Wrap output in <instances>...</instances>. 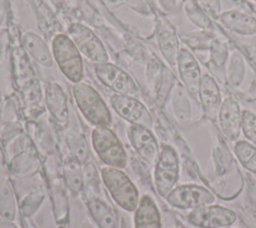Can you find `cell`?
Returning a JSON list of instances; mask_svg holds the SVG:
<instances>
[{
	"mask_svg": "<svg viewBox=\"0 0 256 228\" xmlns=\"http://www.w3.org/2000/svg\"><path fill=\"white\" fill-rule=\"evenodd\" d=\"M100 174L102 184L114 203L127 212H134L139 204L140 195L124 169L104 165Z\"/></svg>",
	"mask_w": 256,
	"mask_h": 228,
	"instance_id": "1",
	"label": "cell"
},
{
	"mask_svg": "<svg viewBox=\"0 0 256 228\" xmlns=\"http://www.w3.org/2000/svg\"><path fill=\"white\" fill-rule=\"evenodd\" d=\"M72 95L79 112L89 124L94 127L111 125L110 109L94 87L84 81L74 83Z\"/></svg>",
	"mask_w": 256,
	"mask_h": 228,
	"instance_id": "2",
	"label": "cell"
},
{
	"mask_svg": "<svg viewBox=\"0 0 256 228\" xmlns=\"http://www.w3.org/2000/svg\"><path fill=\"white\" fill-rule=\"evenodd\" d=\"M92 149L106 166L125 169L128 155L123 143L110 126H96L91 133Z\"/></svg>",
	"mask_w": 256,
	"mask_h": 228,
	"instance_id": "3",
	"label": "cell"
},
{
	"mask_svg": "<svg viewBox=\"0 0 256 228\" xmlns=\"http://www.w3.org/2000/svg\"><path fill=\"white\" fill-rule=\"evenodd\" d=\"M51 50L62 74L73 84L82 81L84 74L82 55L72 39L66 34H57L52 40Z\"/></svg>",
	"mask_w": 256,
	"mask_h": 228,
	"instance_id": "4",
	"label": "cell"
},
{
	"mask_svg": "<svg viewBox=\"0 0 256 228\" xmlns=\"http://www.w3.org/2000/svg\"><path fill=\"white\" fill-rule=\"evenodd\" d=\"M179 179V158L175 149L167 144L160 148L159 157L154 165L153 180L157 193L164 197L175 187Z\"/></svg>",
	"mask_w": 256,
	"mask_h": 228,
	"instance_id": "5",
	"label": "cell"
},
{
	"mask_svg": "<svg viewBox=\"0 0 256 228\" xmlns=\"http://www.w3.org/2000/svg\"><path fill=\"white\" fill-rule=\"evenodd\" d=\"M68 36L72 39L80 54L94 64L108 62V53L98 36L87 26L73 23L68 29Z\"/></svg>",
	"mask_w": 256,
	"mask_h": 228,
	"instance_id": "6",
	"label": "cell"
},
{
	"mask_svg": "<svg viewBox=\"0 0 256 228\" xmlns=\"http://www.w3.org/2000/svg\"><path fill=\"white\" fill-rule=\"evenodd\" d=\"M93 69L100 83L114 93L133 97L139 93V87L135 80L119 66L105 62L94 64Z\"/></svg>",
	"mask_w": 256,
	"mask_h": 228,
	"instance_id": "7",
	"label": "cell"
},
{
	"mask_svg": "<svg viewBox=\"0 0 256 228\" xmlns=\"http://www.w3.org/2000/svg\"><path fill=\"white\" fill-rule=\"evenodd\" d=\"M110 106L120 118L130 125L143 126L150 129L153 126L151 113L136 97L114 93L110 96Z\"/></svg>",
	"mask_w": 256,
	"mask_h": 228,
	"instance_id": "8",
	"label": "cell"
},
{
	"mask_svg": "<svg viewBox=\"0 0 256 228\" xmlns=\"http://www.w3.org/2000/svg\"><path fill=\"white\" fill-rule=\"evenodd\" d=\"M165 200L172 207L178 209H195L212 204L215 196L207 188L195 184H185L174 187Z\"/></svg>",
	"mask_w": 256,
	"mask_h": 228,
	"instance_id": "9",
	"label": "cell"
},
{
	"mask_svg": "<svg viewBox=\"0 0 256 228\" xmlns=\"http://www.w3.org/2000/svg\"><path fill=\"white\" fill-rule=\"evenodd\" d=\"M236 218L233 210L212 204L192 209L187 216L188 222L198 228L228 227L236 221Z\"/></svg>",
	"mask_w": 256,
	"mask_h": 228,
	"instance_id": "10",
	"label": "cell"
},
{
	"mask_svg": "<svg viewBox=\"0 0 256 228\" xmlns=\"http://www.w3.org/2000/svg\"><path fill=\"white\" fill-rule=\"evenodd\" d=\"M127 136L137 155L146 164L154 166L160 154V147L151 129L143 126L129 125Z\"/></svg>",
	"mask_w": 256,
	"mask_h": 228,
	"instance_id": "11",
	"label": "cell"
},
{
	"mask_svg": "<svg viewBox=\"0 0 256 228\" xmlns=\"http://www.w3.org/2000/svg\"><path fill=\"white\" fill-rule=\"evenodd\" d=\"M156 43L164 60L170 66H176L181 50L180 42L174 27L165 18L158 19Z\"/></svg>",
	"mask_w": 256,
	"mask_h": 228,
	"instance_id": "12",
	"label": "cell"
},
{
	"mask_svg": "<svg viewBox=\"0 0 256 228\" xmlns=\"http://www.w3.org/2000/svg\"><path fill=\"white\" fill-rule=\"evenodd\" d=\"M176 66L181 82L187 92L195 98L198 97V89L202 75L199 63L194 55L186 48H181Z\"/></svg>",
	"mask_w": 256,
	"mask_h": 228,
	"instance_id": "13",
	"label": "cell"
},
{
	"mask_svg": "<svg viewBox=\"0 0 256 228\" xmlns=\"http://www.w3.org/2000/svg\"><path fill=\"white\" fill-rule=\"evenodd\" d=\"M217 118L224 136L231 141H236L241 132L242 111L233 97H227L222 101Z\"/></svg>",
	"mask_w": 256,
	"mask_h": 228,
	"instance_id": "14",
	"label": "cell"
},
{
	"mask_svg": "<svg viewBox=\"0 0 256 228\" xmlns=\"http://www.w3.org/2000/svg\"><path fill=\"white\" fill-rule=\"evenodd\" d=\"M44 102L53 119L61 126L69 122L67 95L57 82H48L44 89Z\"/></svg>",
	"mask_w": 256,
	"mask_h": 228,
	"instance_id": "15",
	"label": "cell"
},
{
	"mask_svg": "<svg viewBox=\"0 0 256 228\" xmlns=\"http://www.w3.org/2000/svg\"><path fill=\"white\" fill-rule=\"evenodd\" d=\"M198 98L205 115L210 119H216L222 99L219 86L212 76L208 74L202 76L198 89Z\"/></svg>",
	"mask_w": 256,
	"mask_h": 228,
	"instance_id": "16",
	"label": "cell"
},
{
	"mask_svg": "<svg viewBox=\"0 0 256 228\" xmlns=\"http://www.w3.org/2000/svg\"><path fill=\"white\" fill-rule=\"evenodd\" d=\"M217 20L230 32L243 36L256 35V18L239 10L221 12Z\"/></svg>",
	"mask_w": 256,
	"mask_h": 228,
	"instance_id": "17",
	"label": "cell"
},
{
	"mask_svg": "<svg viewBox=\"0 0 256 228\" xmlns=\"http://www.w3.org/2000/svg\"><path fill=\"white\" fill-rule=\"evenodd\" d=\"M161 215L154 199L150 195L140 197L134 211V228H161Z\"/></svg>",
	"mask_w": 256,
	"mask_h": 228,
	"instance_id": "18",
	"label": "cell"
},
{
	"mask_svg": "<svg viewBox=\"0 0 256 228\" xmlns=\"http://www.w3.org/2000/svg\"><path fill=\"white\" fill-rule=\"evenodd\" d=\"M22 45L28 55L41 66L51 67L53 65L52 50L38 34L30 31L24 32L22 34Z\"/></svg>",
	"mask_w": 256,
	"mask_h": 228,
	"instance_id": "19",
	"label": "cell"
},
{
	"mask_svg": "<svg viewBox=\"0 0 256 228\" xmlns=\"http://www.w3.org/2000/svg\"><path fill=\"white\" fill-rule=\"evenodd\" d=\"M63 181L72 195H82L84 191L83 164L75 156L68 154L62 164Z\"/></svg>",
	"mask_w": 256,
	"mask_h": 228,
	"instance_id": "20",
	"label": "cell"
},
{
	"mask_svg": "<svg viewBox=\"0 0 256 228\" xmlns=\"http://www.w3.org/2000/svg\"><path fill=\"white\" fill-rule=\"evenodd\" d=\"M85 204L98 228H116V216L112 208L100 196H85Z\"/></svg>",
	"mask_w": 256,
	"mask_h": 228,
	"instance_id": "21",
	"label": "cell"
},
{
	"mask_svg": "<svg viewBox=\"0 0 256 228\" xmlns=\"http://www.w3.org/2000/svg\"><path fill=\"white\" fill-rule=\"evenodd\" d=\"M19 211L16 191L8 177L0 178V217L14 221Z\"/></svg>",
	"mask_w": 256,
	"mask_h": 228,
	"instance_id": "22",
	"label": "cell"
},
{
	"mask_svg": "<svg viewBox=\"0 0 256 228\" xmlns=\"http://www.w3.org/2000/svg\"><path fill=\"white\" fill-rule=\"evenodd\" d=\"M183 84L175 82L171 91V105L176 120L181 125H187L191 120V105Z\"/></svg>",
	"mask_w": 256,
	"mask_h": 228,
	"instance_id": "23",
	"label": "cell"
},
{
	"mask_svg": "<svg viewBox=\"0 0 256 228\" xmlns=\"http://www.w3.org/2000/svg\"><path fill=\"white\" fill-rule=\"evenodd\" d=\"M225 65V77L227 84L232 88L238 87L242 83L246 73L245 58L240 50L233 48L229 51Z\"/></svg>",
	"mask_w": 256,
	"mask_h": 228,
	"instance_id": "24",
	"label": "cell"
},
{
	"mask_svg": "<svg viewBox=\"0 0 256 228\" xmlns=\"http://www.w3.org/2000/svg\"><path fill=\"white\" fill-rule=\"evenodd\" d=\"M166 72L167 68L163 65V63L157 57L152 55L148 61L146 77L148 86L156 96H158L159 91L162 87Z\"/></svg>",
	"mask_w": 256,
	"mask_h": 228,
	"instance_id": "25",
	"label": "cell"
},
{
	"mask_svg": "<svg viewBox=\"0 0 256 228\" xmlns=\"http://www.w3.org/2000/svg\"><path fill=\"white\" fill-rule=\"evenodd\" d=\"M84 175V191L83 196H100L102 179L96 165L92 161H88L83 165Z\"/></svg>",
	"mask_w": 256,
	"mask_h": 228,
	"instance_id": "26",
	"label": "cell"
},
{
	"mask_svg": "<svg viewBox=\"0 0 256 228\" xmlns=\"http://www.w3.org/2000/svg\"><path fill=\"white\" fill-rule=\"evenodd\" d=\"M65 142L68 147L69 154L79 159L83 165L89 161L90 151L85 136L76 131H70L66 135Z\"/></svg>",
	"mask_w": 256,
	"mask_h": 228,
	"instance_id": "27",
	"label": "cell"
},
{
	"mask_svg": "<svg viewBox=\"0 0 256 228\" xmlns=\"http://www.w3.org/2000/svg\"><path fill=\"white\" fill-rule=\"evenodd\" d=\"M183 7L188 20L195 26L206 31L212 28L210 17L195 0H184Z\"/></svg>",
	"mask_w": 256,
	"mask_h": 228,
	"instance_id": "28",
	"label": "cell"
},
{
	"mask_svg": "<svg viewBox=\"0 0 256 228\" xmlns=\"http://www.w3.org/2000/svg\"><path fill=\"white\" fill-rule=\"evenodd\" d=\"M234 153L240 164L248 171L256 174V147L245 140L237 141Z\"/></svg>",
	"mask_w": 256,
	"mask_h": 228,
	"instance_id": "29",
	"label": "cell"
},
{
	"mask_svg": "<svg viewBox=\"0 0 256 228\" xmlns=\"http://www.w3.org/2000/svg\"><path fill=\"white\" fill-rule=\"evenodd\" d=\"M45 199L44 190L39 187L30 191L20 202L19 211L24 217H31L39 209Z\"/></svg>",
	"mask_w": 256,
	"mask_h": 228,
	"instance_id": "30",
	"label": "cell"
},
{
	"mask_svg": "<svg viewBox=\"0 0 256 228\" xmlns=\"http://www.w3.org/2000/svg\"><path fill=\"white\" fill-rule=\"evenodd\" d=\"M209 63L215 68H222L227 61L229 50L227 45L219 39H213L209 47Z\"/></svg>",
	"mask_w": 256,
	"mask_h": 228,
	"instance_id": "31",
	"label": "cell"
},
{
	"mask_svg": "<svg viewBox=\"0 0 256 228\" xmlns=\"http://www.w3.org/2000/svg\"><path fill=\"white\" fill-rule=\"evenodd\" d=\"M214 38L212 35L206 31H197V32H191L183 36V41L192 49L197 50H204L209 49L210 44Z\"/></svg>",
	"mask_w": 256,
	"mask_h": 228,
	"instance_id": "32",
	"label": "cell"
},
{
	"mask_svg": "<svg viewBox=\"0 0 256 228\" xmlns=\"http://www.w3.org/2000/svg\"><path fill=\"white\" fill-rule=\"evenodd\" d=\"M241 131L245 138L256 145V115L249 111H242V121H241Z\"/></svg>",
	"mask_w": 256,
	"mask_h": 228,
	"instance_id": "33",
	"label": "cell"
},
{
	"mask_svg": "<svg viewBox=\"0 0 256 228\" xmlns=\"http://www.w3.org/2000/svg\"><path fill=\"white\" fill-rule=\"evenodd\" d=\"M183 0H154L156 7L165 15L175 12Z\"/></svg>",
	"mask_w": 256,
	"mask_h": 228,
	"instance_id": "34",
	"label": "cell"
},
{
	"mask_svg": "<svg viewBox=\"0 0 256 228\" xmlns=\"http://www.w3.org/2000/svg\"><path fill=\"white\" fill-rule=\"evenodd\" d=\"M200 3L203 6V8L207 11V13H209L217 19V17L221 13L220 0H200Z\"/></svg>",
	"mask_w": 256,
	"mask_h": 228,
	"instance_id": "35",
	"label": "cell"
},
{
	"mask_svg": "<svg viewBox=\"0 0 256 228\" xmlns=\"http://www.w3.org/2000/svg\"><path fill=\"white\" fill-rule=\"evenodd\" d=\"M0 228H19L14 221H10V220H6L0 217Z\"/></svg>",
	"mask_w": 256,
	"mask_h": 228,
	"instance_id": "36",
	"label": "cell"
},
{
	"mask_svg": "<svg viewBox=\"0 0 256 228\" xmlns=\"http://www.w3.org/2000/svg\"><path fill=\"white\" fill-rule=\"evenodd\" d=\"M6 165V156H5V152L2 149V147L0 146V167H4Z\"/></svg>",
	"mask_w": 256,
	"mask_h": 228,
	"instance_id": "37",
	"label": "cell"
},
{
	"mask_svg": "<svg viewBox=\"0 0 256 228\" xmlns=\"http://www.w3.org/2000/svg\"><path fill=\"white\" fill-rule=\"evenodd\" d=\"M222 228H230V227H222Z\"/></svg>",
	"mask_w": 256,
	"mask_h": 228,
	"instance_id": "38",
	"label": "cell"
},
{
	"mask_svg": "<svg viewBox=\"0 0 256 228\" xmlns=\"http://www.w3.org/2000/svg\"><path fill=\"white\" fill-rule=\"evenodd\" d=\"M252 1H255V2H256V0H252Z\"/></svg>",
	"mask_w": 256,
	"mask_h": 228,
	"instance_id": "39",
	"label": "cell"
}]
</instances>
